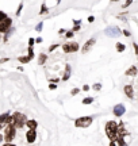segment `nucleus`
Returning <instances> with one entry per match:
<instances>
[{
    "instance_id": "nucleus-29",
    "label": "nucleus",
    "mask_w": 138,
    "mask_h": 146,
    "mask_svg": "<svg viewBox=\"0 0 138 146\" xmlns=\"http://www.w3.org/2000/svg\"><path fill=\"white\" fill-rule=\"evenodd\" d=\"M29 56L31 58H34V52H33V47H29Z\"/></svg>"
},
{
    "instance_id": "nucleus-26",
    "label": "nucleus",
    "mask_w": 138,
    "mask_h": 146,
    "mask_svg": "<svg viewBox=\"0 0 138 146\" xmlns=\"http://www.w3.org/2000/svg\"><path fill=\"white\" fill-rule=\"evenodd\" d=\"M100 88H102V84H94V89H95V91H100Z\"/></svg>"
},
{
    "instance_id": "nucleus-37",
    "label": "nucleus",
    "mask_w": 138,
    "mask_h": 146,
    "mask_svg": "<svg viewBox=\"0 0 138 146\" xmlns=\"http://www.w3.org/2000/svg\"><path fill=\"white\" fill-rule=\"evenodd\" d=\"M7 61H8V58H1V60H0V64H3V62H7Z\"/></svg>"
},
{
    "instance_id": "nucleus-6",
    "label": "nucleus",
    "mask_w": 138,
    "mask_h": 146,
    "mask_svg": "<svg viewBox=\"0 0 138 146\" xmlns=\"http://www.w3.org/2000/svg\"><path fill=\"white\" fill-rule=\"evenodd\" d=\"M11 25H12V19L11 18H7L3 22H0V33H7L11 29Z\"/></svg>"
},
{
    "instance_id": "nucleus-38",
    "label": "nucleus",
    "mask_w": 138,
    "mask_h": 146,
    "mask_svg": "<svg viewBox=\"0 0 138 146\" xmlns=\"http://www.w3.org/2000/svg\"><path fill=\"white\" fill-rule=\"evenodd\" d=\"M35 42H37V43H41V42H42V38H41V36H39V38H37V39H35Z\"/></svg>"
},
{
    "instance_id": "nucleus-36",
    "label": "nucleus",
    "mask_w": 138,
    "mask_h": 146,
    "mask_svg": "<svg viewBox=\"0 0 138 146\" xmlns=\"http://www.w3.org/2000/svg\"><path fill=\"white\" fill-rule=\"evenodd\" d=\"M83 89H84V91H90V85H87V84H85L84 87H83Z\"/></svg>"
},
{
    "instance_id": "nucleus-14",
    "label": "nucleus",
    "mask_w": 138,
    "mask_h": 146,
    "mask_svg": "<svg viewBox=\"0 0 138 146\" xmlns=\"http://www.w3.org/2000/svg\"><path fill=\"white\" fill-rule=\"evenodd\" d=\"M26 125H27V127H29V129L35 130V129H37V126H38V123H37V120H27Z\"/></svg>"
},
{
    "instance_id": "nucleus-27",
    "label": "nucleus",
    "mask_w": 138,
    "mask_h": 146,
    "mask_svg": "<svg viewBox=\"0 0 138 146\" xmlns=\"http://www.w3.org/2000/svg\"><path fill=\"white\" fill-rule=\"evenodd\" d=\"M131 3H133V0H126V3L123 4V8H126V7H129V5L131 4Z\"/></svg>"
},
{
    "instance_id": "nucleus-33",
    "label": "nucleus",
    "mask_w": 138,
    "mask_h": 146,
    "mask_svg": "<svg viewBox=\"0 0 138 146\" xmlns=\"http://www.w3.org/2000/svg\"><path fill=\"white\" fill-rule=\"evenodd\" d=\"M80 92V89H77V88H74L73 91H72V95H77Z\"/></svg>"
},
{
    "instance_id": "nucleus-12",
    "label": "nucleus",
    "mask_w": 138,
    "mask_h": 146,
    "mask_svg": "<svg viewBox=\"0 0 138 146\" xmlns=\"http://www.w3.org/2000/svg\"><path fill=\"white\" fill-rule=\"evenodd\" d=\"M70 73H72L70 65H66V66H65V73H64V76H62V81H66V80H69V77H70Z\"/></svg>"
},
{
    "instance_id": "nucleus-42",
    "label": "nucleus",
    "mask_w": 138,
    "mask_h": 146,
    "mask_svg": "<svg viewBox=\"0 0 138 146\" xmlns=\"http://www.w3.org/2000/svg\"><path fill=\"white\" fill-rule=\"evenodd\" d=\"M110 146H115V143H114V141H111V143H110Z\"/></svg>"
},
{
    "instance_id": "nucleus-23",
    "label": "nucleus",
    "mask_w": 138,
    "mask_h": 146,
    "mask_svg": "<svg viewBox=\"0 0 138 146\" xmlns=\"http://www.w3.org/2000/svg\"><path fill=\"white\" fill-rule=\"evenodd\" d=\"M42 29H43V23L41 22V23H38V25H37V27H35V30H37V31L39 33V31H42Z\"/></svg>"
},
{
    "instance_id": "nucleus-24",
    "label": "nucleus",
    "mask_w": 138,
    "mask_h": 146,
    "mask_svg": "<svg viewBox=\"0 0 138 146\" xmlns=\"http://www.w3.org/2000/svg\"><path fill=\"white\" fill-rule=\"evenodd\" d=\"M34 43H35V39H34V38H30V39H29V47H33Z\"/></svg>"
},
{
    "instance_id": "nucleus-2",
    "label": "nucleus",
    "mask_w": 138,
    "mask_h": 146,
    "mask_svg": "<svg viewBox=\"0 0 138 146\" xmlns=\"http://www.w3.org/2000/svg\"><path fill=\"white\" fill-rule=\"evenodd\" d=\"M26 122H27L26 116H25L23 114H21V112H15V114L10 118V123L15 126L16 129H21V127H23V126L26 125Z\"/></svg>"
},
{
    "instance_id": "nucleus-20",
    "label": "nucleus",
    "mask_w": 138,
    "mask_h": 146,
    "mask_svg": "<svg viewBox=\"0 0 138 146\" xmlns=\"http://www.w3.org/2000/svg\"><path fill=\"white\" fill-rule=\"evenodd\" d=\"M92 102H94L92 98H85V99H83V104H91Z\"/></svg>"
},
{
    "instance_id": "nucleus-21",
    "label": "nucleus",
    "mask_w": 138,
    "mask_h": 146,
    "mask_svg": "<svg viewBox=\"0 0 138 146\" xmlns=\"http://www.w3.org/2000/svg\"><path fill=\"white\" fill-rule=\"evenodd\" d=\"M8 16H7V14L5 12H3V11H0V22H3L4 19H7Z\"/></svg>"
},
{
    "instance_id": "nucleus-31",
    "label": "nucleus",
    "mask_w": 138,
    "mask_h": 146,
    "mask_svg": "<svg viewBox=\"0 0 138 146\" xmlns=\"http://www.w3.org/2000/svg\"><path fill=\"white\" fill-rule=\"evenodd\" d=\"M133 46H134V52H135V54L138 56V45L135 43V42H134V43H133Z\"/></svg>"
},
{
    "instance_id": "nucleus-30",
    "label": "nucleus",
    "mask_w": 138,
    "mask_h": 146,
    "mask_svg": "<svg viewBox=\"0 0 138 146\" xmlns=\"http://www.w3.org/2000/svg\"><path fill=\"white\" fill-rule=\"evenodd\" d=\"M73 30H72V31H68V33H66V35H65V36H66V38H72V36H73Z\"/></svg>"
},
{
    "instance_id": "nucleus-16",
    "label": "nucleus",
    "mask_w": 138,
    "mask_h": 146,
    "mask_svg": "<svg viewBox=\"0 0 138 146\" xmlns=\"http://www.w3.org/2000/svg\"><path fill=\"white\" fill-rule=\"evenodd\" d=\"M33 58L30 57V56H23V57H19V61H21L22 64H27V62H30Z\"/></svg>"
},
{
    "instance_id": "nucleus-18",
    "label": "nucleus",
    "mask_w": 138,
    "mask_h": 146,
    "mask_svg": "<svg viewBox=\"0 0 138 146\" xmlns=\"http://www.w3.org/2000/svg\"><path fill=\"white\" fill-rule=\"evenodd\" d=\"M117 142H118V145L119 146H127L126 145V142H125V139H123V137H118Z\"/></svg>"
},
{
    "instance_id": "nucleus-34",
    "label": "nucleus",
    "mask_w": 138,
    "mask_h": 146,
    "mask_svg": "<svg viewBox=\"0 0 138 146\" xmlns=\"http://www.w3.org/2000/svg\"><path fill=\"white\" fill-rule=\"evenodd\" d=\"M49 88H50V89H56V88H57V85H56V84H50V85H49Z\"/></svg>"
},
{
    "instance_id": "nucleus-7",
    "label": "nucleus",
    "mask_w": 138,
    "mask_h": 146,
    "mask_svg": "<svg viewBox=\"0 0 138 146\" xmlns=\"http://www.w3.org/2000/svg\"><path fill=\"white\" fill-rule=\"evenodd\" d=\"M106 35L108 36H119V34H121V30H119V27L117 26H110L106 29Z\"/></svg>"
},
{
    "instance_id": "nucleus-10",
    "label": "nucleus",
    "mask_w": 138,
    "mask_h": 146,
    "mask_svg": "<svg viewBox=\"0 0 138 146\" xmlns=\"http://www.w3.org/2000/svg\"><path fill=\"white\" fill-rule=\"evenodd\" d=\"M10 118H11V115L8 114V112L0 115V129L4 125H8V123H10Z\"/></svg>"
},
{
    "instance_id": "nucleus-25",
    "label": "nucleus",
    "mask_w": 138,
    "mask_h": 146,
    "mask_svg": "<svg viewBox=\"0 0 138 146\" xmlns=\"http://www.w3.org/2000/svg\"><path fill=\"white\" fill-rule=\"evenodd\" d=\"M22 8H23V4H19V7H18V10H16V15L19 16L22 12Z\"/></svg>"
},
{
    "instance_id": "nucleus-40",
    "label": "nucleus",
    "mask_w": 138,
    "mask_h": 146,
    "mask_svg": "<svg viewBox=\"0 0 138 146\" xmlns=\"http://www.w3.org/2000/svg\"><path fill=\"white\" fill-rule=\"evenodd\" d=\"M3 146H16V145H12V143H10V142H7L5 145H3Z\"/></svg>"
},
{
    "instance_id": "nucleus-9",
    "label": "nucleus",
    "mask_w": 138,
    "mask_h": 146,
    "mask_svg": "<svg viewBox=\"0 0 138 146\" xmlns=\"http://www.w3.org/2000/svg\"><path fill=\"white\" fill-rule=\"evenodd\" d=\"M26 139H27V142H29V143L35 142V139H37V133H35V130L29 129V131L26 133Z\"/></svg>"
},
{
    "instance_id": "nucleus-41",
    "label": "nucleus",
    "mask_w": 138,
    "mask_h": 146,
    "mask_svg": "<svg viewBox=\"0 0 138 146\" xmlns=\"http://www.w3.org/2000/svg\"><path fill=\"white\" fill-rule=\"evenodd\" d=\"M64 33H65V30H64V29H61V30L58 31V34H64Z\"/></svg>"
},
{
    "instance_id": "nucleus-4",
    "label": "nucleus",
    "mask_w": 138,
    "mask_h": 146,
    "mask_svg": "<svg viewBox=\"0 0 138 146\" xmlns=\"http://www.w3.org/2000/svg\"><path fill=\"white\" fill-rule=\"evenodd\" d=\"M92 118L91 116H81V118H77L74 120V125L76 127H88V126L92 125Z\"/></svg>"
},
{
    "instance_id": "nucleus-43",
    "label": "nucleus",
    "mask_w": 138,
    "mask_h": 146,
    "mask_svg": "<svg viewBox=\"0 0 138 146\" xmlns=\"http://www.w3.org/2000/svg\"><path fill=\"white\" fill-rule=\"evenodd\" d=\"M1 139H3V135H1V134H0V141H1Z\"/></svg>"
},
{
    "instance_id": "nucleus-44",
    "label": "nucleus",
    "mask_w": 138,
    "mask_h": 146,
    "mask_svg": "<svg viewBox=\"0 0 138 146\" xmlns=\"http://www.w3.org/2000/svg\"><path fill=\"white\" fill-rule=\"evenodd\" d=\"M60 1H61V0H57V4H60Z\"/></svg>"
},
{
    "instance_id": "nucleus-19",
    "label": "nucleus",
    "mask_w": 138,
    "mask_h": 146,
    "mask_svg": "<svg viewBox=\"0 0 138 146\" xmlns=\"http://www.w3.org/2000/svg\"><path fill=\"white\" fill-rule=\"evenodd\" d=\"M125 49H126V46H125V45H123V43H121V42H119V43H117V50L118 52H125Z\"/></svg>"
},
{
    "instance_id": "nucleus-32",
    "label": "nucleus",
    "mask_w": 138,
    "mask_h": 146,
    "mask_svg": "<svg viewBox=\"0 0 138 146\" xmlns=\"http://www.w3.org/2000/svg\"><path fill=\"white\" fill-rule=\"evenodd\" d=\"M123 34H125V36H130V35H131V33L127 31V30H123Z\"/></svg>"
},
{
    "instance_id": "nucleus-3",
    "label": "nucleus",
    "mask_w": 138,
    "mask_h": 146,
    "mask_svg": "<svg viewBox=\"0 0 138 146\" xmlns=\"http://www.w3.org/2000/svg\"><path fill=\"white\" fill-rule=\"evenodd\" d=\"M15 131H16V127L14 125H11V123H8V126L5 127L4 130V139L5 142H11L14 138H15Z\"/></svg>"
},
{
    "instance_id": "nucleus-8",
    "label": "nucleus",
    "mask_w": 138,
    "mask_h": 146,
    "mask_svg": "<svg viewBox=\"0 0 138 146\" xmlns=\"http://www.w3.org/2000/svg\"><path fill=\"white\" fill-rule=\"evenodd\" d=\"M95 43H96V39L95 38H91V39H88V41L84 43V46L81 47V53L84 54V53H88L92 49V46H95Z\"/></svg>"
},
{
    "instance_id": "nucleus-13",
    "label": "nucleus",
    "mask_w": 138,
    "mask_h": 146,
    "mask_svg": "<svg viewBox=\"0 0 138 146\" xmlns=\"http://www.w3.org/2000/svg\"><path fill=\"white\" fill-rule=\"evenodd\" d=\"M125 94L127 95L129 98H130V99H133L134 98V92H133V87H131V85H126V87H125Z\"/></svg>"
},
{
    "instance_id": "nucleus-35",
    "label": "nucleus",
    "mask_w": 138,
    "mask_h": 146,
    "mask_svg": "<svg viewBox=\"0 0 138 146\" xmlns=\"http://www.w3.org/2000/svg\"><path fill=\"white\" fill-rule=\"evenodd\" d=\"M94 21H95V18H94V16H90V18H88V22H90V23H92Z\"/></svg>"
},
{
    "instance_id": "nucleus-28",
    "label": "nucleus",
    "mask_w": 138,
    "mask_h": 146,
    "mask_svg": "<svg viewBox=\"0 0 138 146\" xmlns=\"http://www.w3.org/2000/svg\"><path fill=\"white\" fill-rule=\"evenodd\" d=\"M58 46H60V45H52V46L49 47V52H53V50H56Z\"/></svg>"
},
{
    "instance_id": "nucleus-22",
    "label": "nucleus",
    "mask_w": 138,
    "mask_h": 146,
    "mask_svg": "<svg viewBox=\"0 0 138 146\" xmlns=\"http://www.w3.org/2000/svg\"><path fill=\"white\" fill-rule=\"evenodd\" d=\"M39 14H41V15H43V14H48V7H46L45 4L42 5V8H41V12H39Z\"/></svg>"
},
{
    "instance_id": "nucleus-39",
    "label": "nucleus",
    "mask_w": 138,
    "mask_h": 146,
    "mask_svg": "<svg viewBox=\"0 0 138 146\" xmlns=\"http://www.w3.org/2000/svg\"><path fill=\"white\" fill-rule=\"evenodd\" d=\"M77 30H80V26H79V25H76V27L73 29V31H77Z\"/></svg>"
},
{
    "instance_id": "nucleus-1",
    "label": "nucleus",
    "mask_w": 138,
    "mask_h": 146,
    "mask_svg": "<svg viewBox=\"0 0 138 146\" xmlns=\"http://www.w3.org/2000/svg\"><path fill=\"white\" fill-rule=\"evenodd\" d=\"M106 134H107V137H108L111 141H114V142L117 141V138L119 137L117 122H112V120L107 122V125H106Z\"/></svg>"
},
{
    "instance_id": "nucleus-17",
    "label": "nucleus",
    "mask_w": 138,
    "mask_h": 146,
    "mask_svg": "<svg viewBox=\"0 0 138 146\" xmlns=\"http://www.w3.org/2000/svg\"><path fill=\"white\" fill-rule=\"evenodd\" d=\"M46 60H48L46 54H39V58H38V64H39V65H43V64L46 62Z\"/></svg>"
},
{
    "instance_id": "nucleus-5",
    "label": "nucleus",
    "mask_w": 138,
    "mask_h": 146,
    "mask_svg": "<svg viewBox=\"0 0 138 146\" xmlns=\"http://www.w3.org/2000/svg\"><path fill=\"white\" fill-rule=\"evenodd\" d=\"M80 47H79V43L77 42H69V43H65V45H62V50H64L65 53H74L77 52Z\"/></svg>"
},
{
    "instance_id": "nucleus-15",
    "label": "nucleus",
    "mask_w": 138,
    "mask_h": 146,
    "mask_svg": "<svg viewBox=\"0 0 138 146\" xmlns=\"http://www.w3.org/2000/svg\"><path fill=\"white\" fill-rule=\"evenodd\" d=\"M137 74V68L135 66H131L130 69L126 70V76H135Z\"/></svg>"
},
{
    "instance_id": "nucleus-11",
    "label": "nucleus",
    "mask_w": 138,
    "mask_h": 146,
    "mask_svg": "<svg viewBox=\"0 0 138 146\" xmlns=\"http://www.w3.org/2000/svg\"><path fill=\"white\" fill-rule=\"evenodd\" d=\"M125 111H126V108L123 104H117L114 107V115H117V116H122L125 114Z\"/></svg>"
}]
</instances>
